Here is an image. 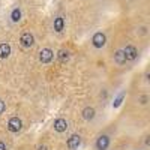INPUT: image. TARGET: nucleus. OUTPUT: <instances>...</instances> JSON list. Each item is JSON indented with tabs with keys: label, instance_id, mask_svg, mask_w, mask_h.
<instances>
[{
	"label": "nucleus",
	"instance_id": "4468645a",
	"mask_svg": "<svg viewBox=\"0 0 150 150\" xmlns=\"http://www.w3.org/2000/svg\"><path fill=\"white\" fill-rule=\"evenodd\" d=\"M11 20L14 21V23H18L21 20V11L18 8H15L14 11H12V14H11Z\"/></svg>",
	"mask_w": 150,
	"mask_h": 150
},
{
	"label": "nucleus",
	"instance_id": "39448f33",
	"mask_svg": "<svg viewBox=\"0 0 150 150\" xmlns=\"http://www.w3.org/2000/svg\"><path fill=\"white\" fill-rule=\"evenodd\" d=\"M125 53V57H126V60H135L137 56H138V51H137V48L132 47V45H128L126 48L123 50Z\"/></svg>",
	"mask_w": 150,
	"mask_h": 150
},
{
	"label": "nucleus",
	"instance_id": "7ed1b4c3",
	"mask_svg": "<svg viewBox=\"0 0 150 150\" xmlns=\"http://www.w3.org/2000/svg\"><path fill=\"white\" fill-rule=\"evenodd\" d=\"M92 42H93V45H95L96 48H102V47L105 45V42H107V38H105V35H104L102 32H98V33L93 35Z\"/></svg>",
	"mask_w": 150,
	"mask_h": 150
},
{
	"label": "nucleus",
	"instance_id": "f03ea898",
	"mask_svg": "<svg viewBox=\"0 0 150 150\" xmlns=\"http://www.w3.org/2000/svg\"><path fill=\"white\" fill-rule=\"evenodd\" d=\"M23 128V122L18 119V117H12L9 122H8V129L11 132H20Z\"/></svg>",
	"mask_w": 150,
	"mask_h": 150
},
{
	"label": "nucleus",
	"instance_id": "f8f14e48",
	"mask_svg": "<svg viewBox=\"0 0 150 150\" xmlns=\"http://www.w3.org/2000/svg\"><path fill=\"white\" fill-rule=\"evenodd\" d=\"M63 27H65V20L62 18V17H57L54 20V30L56 32H62V30H63Z\"/></svg>",
	"mask_w": 150,
	"mask_h": 150
},
{
	"label": "nucleus",
	"instance_id": "0eeeda50",
	"mask_svg": "<svg viewBox=\"0 0 150 150\" xmlns=\"http://www.w3.org/2000/svg\"><path fill=\"white\" fill-rule=\"evenodd\" d=\"M108 144H110V138H108L107 135L99 137L98 141H96V147H98V150H105V149L108 147Z\"/></svg>",
	"mask_w": 150,
	"mask_h": 150
},
{
	"label": "nucleus",
	"instance_id": "6e6552de",
	"mask_svg": "<svg viewBox=\"0 0 150 150\" xmlns=\"http://www.w3.org/2000/svg\"><path fill=\"white\" fill-rule=\"evenodd\" d=\"M80 143H81V138H80V135H72L71 138L68 140V147H69L71 150H75V149H78Z\"/></svg>",
	"mask_w": 150,
	"mask_h": 150
},
{
	"label": "nucleus",
	"instance_id": "1a4fd4ad",
	"mask_svg": "<svg viewBox=\"0 0 150 150\" xmlns=\"http://www.w3.org/2000/svg\"><path fill=\"white\" fill-rule=\"evenodd\" d=\"M11 54V45L9 44H0V59H8Z\"/></svg>",
	"mask_w": 150,
	"mask_h": 150
},
{
	"label": "nucleus",
	"instance_id": "20e7f679",
	"mask_svg": "<svg viewBox=\"0 0 150 150\" xmlns=\"http://www.w3.org/2000/svg\"><path fill=\"white\" fill-rule=\"evenodd\" d=\"M53 56H54V53L51 51V50L44 48V50H41V53H39V60L42 62V63H50V62L53 60Z\"/></svg>",
	"mask_w": 150,
	"mask_h": 150
},
{
	"label": "nucleus",
	"instance_id": "dca6fc26",
	"mask_svg": "<svg viewBox=\"0 0 150 150\" xmlns=\"http://www.w3.org/2000/svg\"><path fill=\"white\" fill-rule=\"evenodd\" d=\"M5 108H6V105H5V102L2 101V99H0V114H2V112L5 111Z\"/></svg>",
	"mask_w": 150,
	"mask_h": 150
},
{
	"label": "nucleus",
	"instance_id": "f3484780",
	"mask_svg": "<svg viewBox=\"0 0 150 150\" xmlns=\"http://www.w3.org/2000/svg\"><path fill=\"white\" fill-rule=\"evenodd\" d=\"M0 150H6V144L0 141Z\"/></svg>",
	"mask_w": 150,
	"mask_h": 150
},
{
	"label": "nucleus",
	"instance_id": "ddd939ff",
	"mask_svg": "<svg viewBox=\"0 0 150 150\" xmlns=\"http://www.w3.org/2000/svg\"><path fill=\"white\" fill-rule=\"evenodd\" d=\"M57 57H59V60L62 62V63H66V62L69 60V53L66 51V50H60Z\"/></svg>",
	"mask_w": 150,
	"mask_h": 150
},
{
	"label": "nucleus",
	"instance_id": "f257e3e1",
	"mask_svg": "<svg viewBox=\"0 0 150 150\" xmlns=\"http://www.w3.org/2000/svg\"><path fill=\"white\" fill-rule=\"evenodd\" d=\"M20 44H21L23 48H30V47L35 44V38H33V35L29 33V32L23 33L21 38H20Z\"/></svg>",
	"mask_w": 150,
	"mask_h": 150
},
{
	"label": "nucleus",
	"instance_id": "2eb2a0df",
	"mask_svg": "<svg viewBox=\"0 0 150 150\" xmlns=\"http://www.w3.org/2000/svg\"><path fill=\"white\" fill-rule=\"evenodd\" d=\"M123 98H125V93H120V96L116 99V101H114V104H112V107H114V108H119L120 105H122V102H123Z\"/></svg>",
	"mask_w": 150,
	"mask_h": 150
},
{
	"label": "nucleus",
	"instance_id": "9b49d317",
	"mask_svg": "<svg viewBox=\"0 0 150 150\" xmlns=\"http://www.w3.org/2000/svg\"><path fill=\"white\" fill-rule=\"evenodd\" d=\"M114 62L117 65H123L125 62H126V57H125V53H123V50H119V51L114 54Z\"/></svg>",
	"mask_w": 150,
	"mask_h": 150
},
{
	"label": "nucleus",
	"instance_id": "423d86ee",
	"mask_svg": "<svg viewBox=\"0 0 150 150\" xmlns=\"http://www.w3.org/2000/svg\"><path fill=\"white\" fill-rule=\"evenodd\" d=\"M68 129V122L65 119H57L54 122V131L57 132H65Z\"/></svg>",
	"mask_w": 150,
	"mask_h": 150
},
{
	"label": "nucleus",
	"instance_id": "a211bd4d",
	"mask_svg": "<svg viewBox=\"0 0 150 150\" xmlns=\"http://www.w3.org/2000/svg\"><path fill=\"white\" fill-rule=\"evenodd\" d=\"M38 150H48V147L47 146H39V147H38Z\"/></svg>",
	"mask_w": 150,
	"mask_h": 150
},
{
	"label": "nucleus",
	"instance_id": "9d476101",
	"mask_svg": "<svg viewBox=\"0 0 150 150\" xmlns=\"http://www.w3.org/2000/svg\"><path fill=\"white\" fill-rule=\"evenodd\" d=\"M93 117H95V110H93V108L87 107V108L83 110V119H84V120H92Z\"/></svg>",
	"mask_w": 150,
	"mask_h": 150
}]
</instances>
